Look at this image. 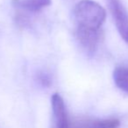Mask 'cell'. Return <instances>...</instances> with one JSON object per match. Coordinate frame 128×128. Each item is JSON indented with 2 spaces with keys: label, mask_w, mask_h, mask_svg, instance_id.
Here are the masks:
<instances>
[{
  "label": "cell",
  "mask_w": 128,
  "mask_h": 128,
  "mask_svg": "<svg viewBox=\"0 0 128 128\" xmlns=\"http://www.w3.org/2000/svg\"><path fill=\"white\" fill-rule=\"evenodd\" d=\"M76 28L100 31L106 18V12L98 3L92 0H82L74 9Z\"/></svg>",
  "instance_id": "1"
},
{
  "label": "cell",
  "mask_w": 128,
  "mask_h": 128,
  "mask_svg": "<svg viewBox=\"0 0 128 128\" xmlns=\"http://www.w3.org/2000/svg\"><path fill=\"white\" fill-rule=\"evenodd\" d=\"M120 36L128 44V12L121 0H106Z\"/></svg>",
  "instance_id": "2"
},
{
  "label": "cell",
  "mask_w": 128,
  "mask_h": 128,
  "mask_svg": "<svg viewBox=\"0 0 128 128\" xmlns=\"http://www.w3.org/2000/svg\"><path fill=\"white\" fill-rule=\"evenodd\" d=\"M54 128H70V122L67 113L66 106L59 94L55 93L51 98Z\"/></svg>",
  "instance_id": "3"
},
{
  "label": "cell",
  "mask_w": 128,
  "mask_h": 128,
  "mask_svg": "<svg viewBox=\"0 0 128 128\" xmlns=\"http://www.w3.org/2000/svg\"><path fill=\"white\" fill-rule=\"evenodd\" d=\"M120 122L117 118L87 119L70 123V128H118Z\"/></svg>",
  "instance_id": "4"
},
{
  "label": "cell",
  "mask_w": 128,
  "mask_h": 128,
  "mask_svg": "<svg viewBox=\"0 0 128 128\" xmlns=\"http://www.w3.org/2000/svg\"><path fill=\"white\" fill-rule=\"evenodd\" d=\"M18 8L29 12H38L51 4V0H15Z\"/></svg>",
  "instance_id": "5"
},
{
  "label": "cell",
  "mask_w": 128,
  "mask_h": 128,
  "mask_svg": "<svg viewBox=\"0 0 128 128\" xmlns=\"http://www.w3.org/2000/svg\"><path fill=\"white\" fill-rule=\"evenodd\" d=\"M116 86L121 90L128 92V67H118L113 72Z\"/></svg>",
  "instance_id": "6"
}]
</instances>
